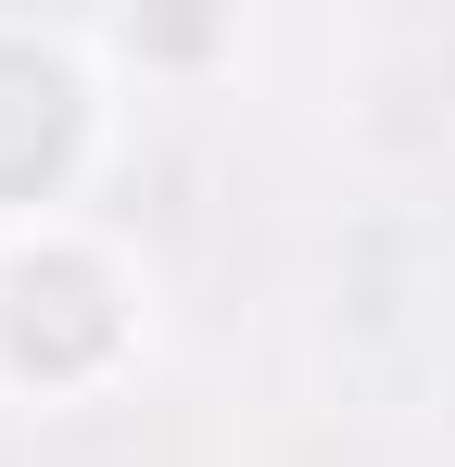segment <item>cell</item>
I'll use <instances>...</instances> for the list:
<instances>
[]
</instances>
